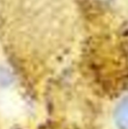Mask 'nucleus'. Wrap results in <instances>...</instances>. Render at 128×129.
Listing matches in <instances>:
<instances>
[{
  "label": "nucleus",
  "mask_w": 128,
  "mask_h": 129,
  "mask_svg": "<svg viewBox=\"0 0 128 129\" xmlns=\"http://www.w3.org/2000/svg\"><path fill=\"white\" fill-rule=\"evenodd\" d=\"M113 119L118 129H128V96L123 98L116 105Z\"/></svg>",
  "instance_id": "obj_1"
}]
</instances>
